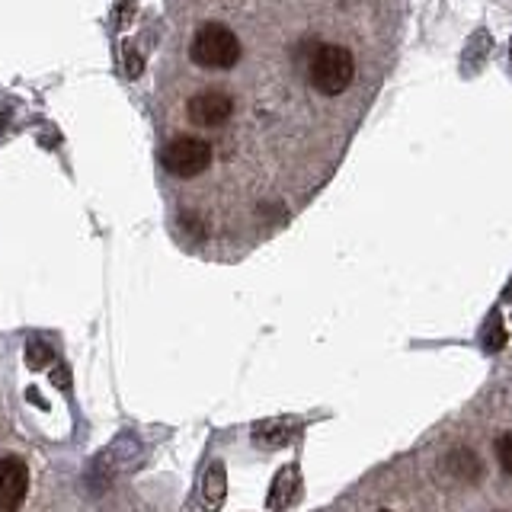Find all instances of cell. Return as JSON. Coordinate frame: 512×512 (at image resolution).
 Instances as JSON below:
<instances>
[{
	"instance_id": "1",
	"label": "cell",
	"mask_w": 512,
	"mask_h": 512,
	"mask_svg": "<svg viewBox=\"0 0 512 512\" xmlns=\"http://www.w3.org/2000/svg\"><path fill=\"white\" fill-rule=\"evenodd\" d=\"M352 74H356V61H352L349 48L343 45H320L311 55L308 77L314 90H320L324 96H340L352 84Z\"/></svg>"
},
{
	"instance_id": "2",
	"label": "cell",
	"mask_w": 512,
	"mask_h": 512,
	"mask_svg": "<svg viewBox=\"0 0 512 512\" xmlns=\"http://www.w3.org/2000/svg\"><path fill=\"white\" fill-rule=\"evenodd\" d=\"M189 55L196 64H202V68H212V71H228L237 64L240 58V42L237 36L221 23H205L196 39H192V48Z\"/></svg>"
},
{
	"instance_id": "3",
	"label": "cell",
	"mask_w": 512,
	"mask_h": 512,
	"mask_svg": "<svg viewBox=\"0 0 512 512\" xmlns=\"http://www.w3.org/2000/svg\"><path fill=\"white\" fill-rule=\"evenodd\" d=\"M160 160H164L167 173L189 180V176L205 173L208 164H212V144L202 138H192V135L173 138L164 148V154H160Z\"/></svg>"
},
{
	"instance_id": "4",
	"label": "cell",
	"mask_w": 512,
	"mask_h": 512,
	"mask_svg": "<svg viewBox=\"0 0 512 512\" xmlns=\"http://www.w3.org/2000/svg\"><path fill=\"white\" fill-rule=\"evenodd\" d=\"M189 119L192 125H199V128H215V125H224L231 119V112H234V100L228 93H221V90H205V93H196L189 100Z\"/></svg>"
},
{
	"instance_id": "5",
	"label": "cell",
	"mask_w": 512,
	"mask_h": 512,
	"mask_svg": "<svg viewBox=\"0 0 512 512\" xmlns=\"http://www.w3.org/2000/svg\"><path fill=\"white\" fill-rule=\"evenodd\" d=\"M29 471L20 458H0V512H16L26 500Z\"/></svg>"
},
{
	"instance_id": "6",
	"label": "cell",
	"mask_w": 512,
	"mask_h": 512,
	"mask_svg": "<svg viewBox=\"0 0 512 512\" xmlns=\"http://www.w3.org/2000/svg\"><path fill=\"white\" fill-rule=\"evenodd\" d=\"M298 490H301V480H298V471L295 468H282L276 484L269 490V506L272 509H285L298 500Z\"/></svg>"
},
{
	"instance_id": "7",
	"label": "cell",
	"mask_w": 512,
	"mask_h": 512,
	"mask_svg": "<svg viewBox=\"0 0 512 512\" xmlns=\"http://www.w3.org/2000/svg\"><path fill=\"white\" fill-rule=\"evenodd\" d=\"M224 490H228V484H224V468H221V461H215L212 468L205 471V480H202V506H205L208 512L221 509V503H224Z\"/></svg>"
},
{
	"instance_id": "8",
	"label": "cell",
	"mask_w": 512,
	"mask_h": 512,
	"mask_svg": "<svg viewBox=\"0 0 512 512\" xmlns=\"http://www.w3.org/2000/svg\"><path fill=\"white\" fill-rule=\"evenodd\" d=\"M292 436V426L288 423H266V426H256V439L260 442H282Z\"/></svg>"
},
{
	"instance_id": "9",
	"label": "cell",
	"mask_w": 512,
	"mask_h": 512,
	"mask_svg": "<svg viewBox=\"0 0 512 512\" xmlns=\"http://www.w3.org/2000/svg\"><path fill=\"white\" fill-rule=\"evenodd\" d=\"M496 458H500L503 471L512 477V432H506V436H500V442H496Z\"/></svg>"
},
{
	"instance_id": "10",
	"label": "cell",
	"mask_w": 512,
	"mask_h": 512,
	"mask_svg": "<svg viewBox=\"0 0 512 512\" xmlns=\"http://www.w3.org/2000/svg\"><path fill=\"white\" fill-rule=\"evenodd\" d=\"M509 55H512V45H509Z\"/></svg>"
},
{
	"instance_id": "11",
	"label": "cell",
	"mask_w": 512,
	"mask_h": 512,
	"mask_svg": "<svg viewBox=\"0 0 512 512\" xmlns=\"http://www.w3.org/2000/svg\"><path fill=\"white\" fill-rule=\"evenodd\" d=\"M381 512H388V509H381Z\"/></svg>"
}]
</instances>
